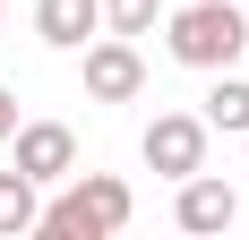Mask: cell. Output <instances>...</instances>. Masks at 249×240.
<instances>
[{"instance_id": "cell-1", "label": "cell", "mask_w": 249, "mask_h": 240, "mask_svg": "<svg viewBox=\"0 0 249 240\" xmlns=\"http://www.w3.org/2000/svg\"><path fill=\"white\" fill-rule=\"evenodd\" d=\"M129 215H138V197H129L121 171H69V189L43 206L35 232H52V240H112Z\"/></svg>"}, {"instance_id": "cell-2", "label": "cell", "mask_w": 249, "mask_h": 240, "mask_svg": "<svg viewBox=\"0 0 249 240\" xmlns=\"http://www.w3.org/2000/svg\"><path fill=\"white\" fill-rule=\"evenodd\" d=\"M172 60L180 69H232L249 43V17L232 9V0H198V9H172Z\"/></svg>"}, {"instance_id": "cell-3", "label": "cell", "mask_w": 249, "mask_h": 240, "mask_svg": "<svg viewBox=\"0 0 249 240\" xmlns=\"http://www.w3.org/2000/svg\"><path fill=\"white\" fill-rule=\"evenodd\" d=\"M138 154H146V171H163V180L206 171V112H155L146 137H138Z\"/></svg>"}, {"instance_id": "cell-4", "label": "cell", "mask_w": 249, "mask_h": 240, "mask_svg": "<svg viewBox=\"0 0 249 240\" xmlns=\"http://www.w3.org/2000/svg\"><path fill=\"white\" fill-rule=\"evenodd\" d=\"M86 95H95V103H138V95H146V51L129 43V34L86 43Z\"/></svg>"}, {"instance_id": "cell-5", "label": "cell", "mask_w": 249, "mask_h": 240, "mask_svg": "<svg viewBox=\"0 0 249 240\" xmlns=\"http://www.w3.org/2000/svg\"><path fill=\"white\" fill-rule=\"evenodd\" d=\"M18 171L35 180V189L69 180V171H77V137L60 129V120H18Z\"/></svg>"}, {"instance_id": "cell-6", "label": "cell", "mask_w": 249, "mask_h": 240, "mask_svg": "<svg viewBox=\"0 0 249 240\" xmlns=\"http://www.w3.org/2000/svg\"><path fill=\"white\" fill-rule=\"evenodd\" d=\"M172 223H180V232H232V223H241V197H232L224 180L189 171V180H180V197H172Z\"/></svg>"}, {"instance_id": "cell-7", "label": "cell", "mask_w": 249, "mask_h": 240, "mask_svg": "<svg viewBox=\"0 0 249 240\" xmlns=\"http://www.w3.org/2000/svg\"><path fill=\"white\" fill-rule=\"evenodd\" d=\"M103 26V0H35V34L52 51H86Z\"/></svg>"}, {"instance_id": "cell-8", "label": "cell", "mask_w": 249, "mask_h": 240, "mask_svg": "<svg viewBox=\"0 0 249 240\" xmlns=\"http://www.w3.org/2000/svg\"><path fill=\"white\" fill-rule=\"evenodd\" d=\"M43 223V197H35V180L26 171H0V240H18Z\"/></svg>"}, {"instance_id": "cell-9", "label": "cell", "mask_w": 249, "mask_h": 240, "mask_svg": "<svg viewBox=\"0 0 249 240\" xmlns=\"http://www.w3.org/2000/svg\"><path fill=\"white\" fill-rule=\"evenodd\" d=\"M206 129H224V137H241V129H249V77L215 69V95H206Z\"/></svg>"}, {"instance_id": "cell-10", "label": "cell", "mask_w": 249, "mask_h": 240, "mask_svg": "<svg viewBox=\"0 0 249 240\" xmlns=\"http://www.w3.org/2000/svg\"><path fill=\"white\" fill-rule=\"evenodd\" d=\"M155 17H163V0H103V26H112V34H129V43H138V34H155Z\"/></svg>"}, {"instance_id": "cell-11", "label": "cell", "mask_w": 249, "mask_h": 240, "mask_svg": "<svg viewBox=\"0 0 249 240\" xmlns=\"http://www.w3.org/2000/svg\"><path fill=\"white\" fill-rule=\"evenodd\" d=\"M0 137H18V95L0 86Z\"/></svg>"}, {"instance_id": "cell-12", "label": "cell", "mask_w": 249, "mask_h": 240, "mask_svg": "<svg viewBox=\"0 0 249 240\" xmlns=\"http://www.w3.org/2000/svg\"><path fill=\"white\" fill-rule=\"evenodd\" d=\"M241 146H249V129H241Z\"/></svg>"}]
</instances>
